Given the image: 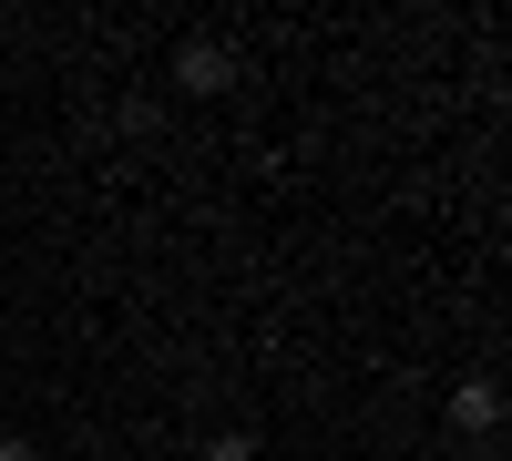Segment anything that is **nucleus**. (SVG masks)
I'll use <instances>...</instances> for the list:
<instances>
[{"label":"nucleus","mask_w":512,"mask_h":461,"mask_svg":"<svg viewBox=\"0 0 512 461\" xmlns=\"http://www.w3.org/2000/svg\"><path fill=\"white\" fill-rule=\"evenodd\" d=\"M195 461H256V441H246V431H216V441H205Z\"/></svg>","instance_id":"obj_3"},{"label":"nucleus","mask_w":512,"mask_h":461,"mask_svg":"<svg viewBox=\"0 0 512 461\" xmlns=\"http://www.w3.org/2000/svg\"><path fill=\"white\" fill-rule=\"evenodd\" d=\"M0 461H41V441H21V431H11V441H0Z\"/></svg>","instance_id":"obj_4"},{"label":"nucleus","mask_w":512,"mask_h":461,"mask_svg":"<svg viewBox=\"0 0 512 461\" xmlns=\"http://www.w3.org/2000/svg\"><path fill=\"white\" fill-rule=\"evenodd\" d=\"M451 421H461V431H492V421H502V390H492V380H461V390H451Z\"/></svg>","instance_id":"obj_2"},{"label":"nucleus","mask_w":512,"mask_h":461,"mask_svg":"<svg viewBox=\"0 0 512 461\" xmlns=\"http://www.w3.org/2000/svg\"><path fill=\"white\" fill-rule=\"evenodd\" d=\"M226 72H236V52H226V41H185V52H175V82H185V93H216Z\"/></svg>","instance_id":"obj_1"}]
</instances>
